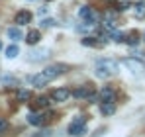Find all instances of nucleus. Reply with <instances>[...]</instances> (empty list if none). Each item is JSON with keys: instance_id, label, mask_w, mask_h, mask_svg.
I'll use <instances>...</instances> for the list:
<instances>
[{"instance_id": "obj_1", "label": "nucleus", "mask_w": 145, "mask_h": 137, "mask_svg": "<svg viewBox=\"0 0 145 137\" xmlns=\"http://www.w3.org/2000/svg\"><path fill=\"white\" fill-rule=\"evenodd\" d=\"M116 72H118V63L112 61V59H98L94 63V76L96 78L106 80V78L114 76Z\"/></svg>"}, {"instance_id": "obj_2", "label": "nucleus", "mask_w": 145, "mask_h": 137, "mask_svg": "<svg viewBox=\"0 0 145 137\" xmlns=\"http://www.w3.org/2000/svg\"><path fill=\"white\" fill-rule=\"evenodd\" d=\"M123 67L127 68V72H129L133 78H143L145 76V65L139 59H135V57L123 59Z\"/></svg>"}, {"instance_id": "obj_3", "label": "nucleus", "mask_w": 145, "mask_h": 137, "mask_svg": "<svg viewBox=\"0 0 145 137\" xmlns=\"http://www.w3.org/2000/svg\"><path fill=\"white\" fill-rule=\"evenodd\" d=\"M67 133L72 135V137H82L84 133H88V129H86V117L84 115H76L71 123H69Z\"/></svg>"}, {"instance_id": "obj_4", "label": "nucleus", "mask_w": 145, "mask_h": 137, "mask_svg": "<svg viewBox=\"0 0 145 137\" xmlns=\"http://www.w3.org/2000/svg\"><path fill=\"white\" fill-rule=\"evenodd\" d=\"M49 57H51V51L47 47H35V49H31L27 53V61L29 63H43V61H47Z\"/></svg>"}, {"instance_id": "obj_5", "label": "nucleus", "mask_w": 145, "mask_h": 137, "mask_svg": "<svg viewBox=\"0 0 145 137\" xmlns=\"http://www.w3.org/2000/svg\"><path fill=\"white\" fill-rule=\"evenodd\" d=\"M67 68H65V65H61V63H55V65H49V67H45L41 72L45 74V78H47L49 82L51 80H55V78H59L63 72H65Z\"/></svg>"}, {"instance_id": "obj_6", "label": "nucleus", "mask_w": 145, "mask_h": 137, "mask_svg": "<svg viewBox=\"0 0 145 137\" xmlns=\"http://www.w3.org/2000/svg\"><path fill=\"white\" fill-rule=\"evenodd\" d=\"M78 18L86 23V25H94L96 20H98V16L94 14V10H92L90 6H80V8H78Z\"/></svg>"}, {"instance_id": "obj_7", "label": "nucleus", "mask_w": 145, "mask_h": 137, "mask_svg": "<svg viewBox=\"0 0 145 137\" xmlns=\"http://www.w3.org/2000/svg\"><path fill=\"white\" fill-rule=\"evenodd\" d=\"M27 80H29L35 88H43V86L49 82L47 78H45V74H43V72H39V74H31V76H27Z\"/></svg>"}, {"instance_id": "obj_8", "label": "nucleus", "mask_w": 145, "mask_h": 137, "mask_svg": "<svg viewBox=\"0 0 145 137\" xmlns=\"http://www.w3.org/2000/svg\"><path fill=\"white\" fill-rule=\"evenodd\" d=\"M69 96H71V92L67 88H57L51 92V100H55V102H65V100H69Z\"/></svg>"}, {"instance_id": "obj_9", "label": "nucleus", "mask_w": 145, "mask_h": 137, "mask_svg": "<svg viewBox=\"0 0 145 137\" xmlns=\"http://www.w3.org/2000/svg\"><path fill=\"white\" fill-rule=\"evenodd\" d=\"M14 22H16V25H25V23L31 22V14H29L27 10H20V12L16 14Z\"/></svg>"}, {"instance_id": "obj_10", "label": "nucleus", "mask_w": 145, "mask_h": 137, "mask_svg": "<svg viewBox=\"0 0 145 137\" xmlns=\"http://www.w3.org/2000/svg\"><path fill=\"white\" fill-rule=\"evenodd\" d=\"M8 37L12 39V41H20L22 37H24V33H22V29H20V25H16V27H8Z\"/></svg>"}, {"instance_id": "obj_11", "label": "nucleus", "mask_w": 145, "mask_h": 137, "mask_svg": "<svg viewBox=\"0 0 145 137\" xmlns=\"http://www.w3.org/2000/svg\"><path fill=\"white\" fill-rule=\"evenodd\" d=\"M98 96H100V102H114V90H112L110 86L102 88Z\"/></svg>"}, {"instance_id": "obj_12", "label": "nucleus", "mask_w": 145, "mask_h": 137, "mask_svg": "<svg viewBox=\"0 0 145 137\" xmlns=\"http://www.w3.org/2000/svg\"><path fill=\"white\" fill-rule=\"evenodd\" d=\"M27 123H29V125H35V127H39V125L43 123V115L37 114V112H31V114L27 115Z\"/></svg>"}, {"instance_id": "obj_13", "label": "nucleus", "mask_w": 145, "mask_h": 137, "mask_svg": "<svg viewBox=\"0 0 145 137\" xmlns=\"http://www.w3.org/2000/svg\"><path fill=\"white\" fill-rule=\"evenodd\" d=\"M39 39H41V33H39L37 29H31V31L25 35V41H27L29 45H37V43H39Z\"/></svg>"}, {"instance_id": "obj_14", "label": "nucleus", "mask_w": 145, "mask_h": 137, "mask_svg": "<svg viewBox=\"0 0 145 137\" xmlns=\"http://www.w3.org/2000/svg\"><path fill=\"white\" fill-rule=\"evenodd\" d=\"M100 112L104 115H112L116 112V106H114V102H100Z\"/></svg>"}, {"instance_id": "obj_15", "label": "nucleus", "mask_w": 145, "mask_h": 137, "mask_svg": "<svg viewBox=\"0 0 145 137\" xmlns=\"http://www.w3.org/2000/svg\"><path fill=\"white\" fill-rule=\"evenodd\" d=\"M80 43L86 47H102L106 41H98L96 37H84V39H80Z\"/></svg>"}, {"instance_id": "obj_16", "label": "nucleus", "mask_w": 145, "mask_h": 137, "mask_svg": "<svg viewBox=\"0 0 145 137\" xmlns=\"http://www.w3.org/2000/svg\"><path fill=\"white\" fill-rule=\"evenodd\" d=\"M133 14H135V18H145V2H135V6H133Z\"/></svg>"}, {"instance_id": "obj_17", "label": "nucleus", "mask_w": 145, "mask_h": 137, "mask_svg": "<svg viewBox=\"0 0 145 137\" xmlns=\"http://www.w3.org/2000/svg\"><path fill=\"white\" fill-rule=\"evenodd\" d=\"M123 41L129 43V45H137V43H139V33H137V31H129V33L123 37Z\"/></svg>"}, {"instance_id": "obj_18", "label": "nucleus", "mask_w": 145, "mask_h": 137, "mask_svg": "<svg viewBox=\"0 0 145 137\" xmlns=\"http://www.w3.org/2000/svg\"><path fill=\"white\" fill-rule=\"evenodd\" d=\"M72 96H74V98H88V96H90V90H88L86 86H80V88H74V90H72Z\"/></svg>"}, {"instance_id": "obj_19", "label": "nucleus", "mask_w": 145, "mask_h": 137, "mask_svg": "<svg viewBox=\"0 0 145 137\" xmlns=\"http://www.w3.org/2000/svg\"><path fill=\"white\" fill-rule=\"evenodd\" d=\"M49 106V98L47 96H39L37 100H35V104L31 106V110H37V108H47Z\"/></svg>"}, {"instance_id": "obj_20", "label": "nucleus", "mask_w": 145, "mask_h": 137, "mask_svg": "<svg viewBox=\"0 0 145 137\" xmlns=\"http://www.w3.org/2000/svg\"><path fill=\"white\" fill-rule=\"evenodd\" d=\"M18 55H20V47L16 45V43L6 47V57H8V59H14V57H18Z\"/></svg>"}, {"instance_id": "obj_21", "label": "nucleus", "mask_w": 145, "mask_h": 137, "mask_svg": "<svg viewBox=\"0 0 145 137\" xmlns=\"http://www.w3.org/2000/svg\"><path fill=\"white\" fill-rule=\"evenodd\" d=\"M27 98H29V92L27 90H18V100L20 102H25Z\"/></svg>"}, {"instance_id": "obj_22", "label": "nucleus", "mask_w": 145, "mask_h": 137, "mask_svg": "<svg viewBox=\"0 0 145 137\" xmlns=\"http://www.w3.org/2000/svg\"><path fill=\"white\" fill-rule=\"evenodd\" d=\"M53 25H57V22H55L53 18H47V20L41 22V27H53Z\"/></svg>"}, {"instance_id": "obj_23", "label": "nucleus", "mask_w": 145, "mask_h": 137, "mask_svg": "<svg viewBox=\"0 0 145 137\" xmlns=\"http://www.w3.org/2000/svg\"><path fill=\"white\" fill-rule=\"evenodd\" d=\"M2 82H4V84H14L16 78H12V76H2Z\"/></svg>"}, {"instance_id": "obj_24", "label": "nucleus", "mask_w": 145, "mask_h": 137, "mask_svg": "<svg viewBox=\"0 0 145 137\" xmlns=\"http://www.w3.org/2000/svg\"><path fill=\"white\" fill-rule=\"evenodd\" d=\"M6 129H8V121H6V119H0V133L6 131Z\"/></svg>"}, {"instance_id": "obj_25", "label": "nucleus", "mask_w": 145, "mask_h": 137, "mask_svg": "<svg viewBox=\"0 0 145 137\" xmlns=\"http://www.w3.org/2000/svg\"><path fill=\"white\" fill-rule=\"evenodd\" d=\"M0 49H2V43H0Z\"/></svg>"}, {"instance_id": "obj_26", "label": "nucleus", "mask_w": 145, "mask_h": 137, "mask_svg": "<svg viewBox=\"0 0 145 137\" xmlns=\"http://www.w3.org/2000/svg\"><path fill=\"white\" fill-rule=\"evenodd\" d=\"M143 39H145V33H143Z\"/></svg>"}, {"instance_id": "obj_27", "label": "nucleus", "mask_w": 145, "mask_h": 137, "mask_svg": "<svg viewBox=\"0 0 145 137\" xmlns=\"http://www.w3.org/2000/svg\"><path fill=\"white\" fill-rule=\"evenodd\" d=\"M29 2H33V0H29Z\"/></svg>"}, {"instance_id": "obj_28", "label": "nucleus", "mask_w": 145, "mask_h": 137, "mask_svg": "<svg viewBox=\"0 0 145 137\" xmlns=\"http://www.w3.org/2000/svg\"><path fill=\"white\" fill-rule=\"evenodd\" d=\"M47 2H51V0H47Z\"/></svg>"}]
</instances>
